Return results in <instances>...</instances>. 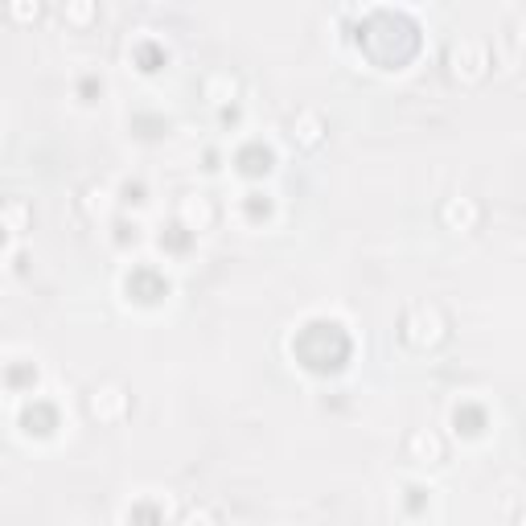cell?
Listing matches in <instances>:
<instances>
[{
    "label": "cell",
    "mask_w": 526,
    "mask_h": 526,
    "mask_svg": "<svg viewBox=\"0 0 526 526\" xmlns=\"http://www.w3.org/2000/svg\"><path fill=\"white\" fill-rule=\"evenodd\" d=\"M399 333H403V342L411 350H436L448 337V317L436 305H411Z\"/></svg>",
    "instance_id": "6da1fadb"
},
{
    "label": "cell",
    "mask_w": 526,
    "mask_h": 526,
    "mask_svg": "<svg viewBox=\"0 0 526 526\" xmlns=\"http://www.w3.org/2000/svg\"><path fill=\"white\" fill-rule=\"evenodd\" d=\"M444 62L457 83H481L485 74H490V50H485V42H477V37H453Z\"/></svg>",
    "instance_id": "7a4b0ae2"
},
{
    "label": "cell",
    "mask_w": 526,
    "mask_h": 526,
    "mask_svg": "<svg viewBox=\"0 0 526 526\" xmlns=\"http://www.w3.org/2000/svg\"><path fill=\"white\" fill-rule=\"evenodd\" d=\"M87 411H91V420H99V424H120L132 411V395L120 383H99L87 395Z\"/></svg>",
    "instance_id": "3957f363"
},
{
    "label": "cell",
    "mask_w": 526,
    "mask_h": 526,
    "mask_svg": "<svg viewBox=\"0 0 526 526\" xmlns=\"http://www.w3.org/2000/svg\"><path fill=\"white\" fill-rule=\"evenodd\" d=\"M440 222H444V231H453V235H469V231H477V227H481V206H477V198H465V194L444 198V206H440Z\"/></svg>",
    "instance_id": "277c9868"
},
{
    "label": "cell",
    "mask_w": 526,
    "mask_h": 526,
    "mask_svg": "<svg viewBox=\"0 0 526 526\" xmlns=\"http://www.w3.org/2000/svg\"><path fill=\"white\" fill-rule=\"evenodd\" d=\"M407 457L416 465H444L448 440L436 428H416V432H407Z\"/></svg>",
    "instance_id": "5b68a950"
},
{
    "label": "cell",
    "mask_w": 526,
    "mask_h": 526,
    "mask_svg": "<svg viewBox=\"0 0 526 526\" xmlns=\"http://www.w3.org/2000/svg\"><path fill=\"white\" fill-rule=\"evenodd\" d=\"M325 116L321 111H313V107H305V111H296V116L288 120V140L296 144V148H317L321 140H325Z\"/></svg>",
    "instance_id": "8992f818"
},
{
    "label": "cell",
    "mask_w": 526,
    "mask_h": 526,
    "mask_svg": "<svg viewBox=\"0 0 526 526\" xmlns=\"http://www.w3.org/2000/svg\"><path fill=\"white\" fill-rule=\"evenodd\" d=\"M177 218H181L190 231H210L214 218H218V206H214L206 194H185V198L177 202Z\"/></svg>",
    "instance_id": "52a82bcc"
},
{
    "label": "cell",
    "mask_w": 526,
    "mask_h": 526,
    "mask_svg": "<svg viewBox=\"0 0 526 526\" xmlns=\"http://www.w3.org/2000/svg\"><path fill=\"white\" fill-rule=\"evenodd\" d=\"M202 95H206L214 107H222V103H235V99H239V79H235L231 70H214V74H206Z\"/></svg>",
    "instance_id": "ba28073f"
},
{
    "label": "cell",
    "mask_w": 526,
    "mask_h": 526,
    "mask_svg": "<svg viewBox=\"0 0 526 526\" xmlns=\"http://www.w3.org/2000/svg\"><path fill=\"white\" fill-rule=\"evenodd\" d=\"M29 206L21 198H9L5 206H0V231H9V235H25L29 231Z\"/></svg>",
    "instance_id": "9c48e42d"
},
{
    "label": "cell",
    "mask_w": 526,
    "mask_h": 526,
    "mask_svg": "<svg viewBox=\"0 0 526 526\" xmlns=\"http://www.w3.org/2000/svg\"><path fill=\"white\" fill-rule=\"evenodd\" d=\"M62 21L74 25V29H87V25L99 21V5H95V0H66V5H62Z\"/></svg>",
    "instance_id": "30bf717a"
},
{
    "label": "cell",
    "mask_w": 526,
    "mask_h": 526,
    "mask_svg": "<svg viewBox=\"0 0 526 526\" xmlns=\"http://www.w3.org/2000/svg\"><path fill=\"white\" fill-rule=\"evenodd\" d=\"M83 210L95 222L111 214V190H107V185H87V190H83Z\"/></svg>",
    "instance_id": "8fae6325"
},
{
    "label": "cell",
    "mask_w": 526,
    "mask_h": 526,
    "mask_svg": "<svg viewBox=\"0 0 526 526\" xmlns=\"http://www.w3.org/2000/svg\"><path fill=\"white\" fill-rule=\"evenodd\" d=\"M42 13H46V5H42V0H13V5H9V17H13V21H21V25L37 21Z\"/></svg>",
    "instance_id": "7c38bea8"
},
{
    "label": "cell",
    "mask_w": 526,
    "mask_h": 526,
    "mask_svg": "<svg viewBox=\"0 0 526 526\" xmlns=\"http://www.w3.org/2000/svg\"><path fill=\"white\" fill-rule=\"evenodd\" d=\"M177 526H218V514H214L210 506H190V510L181 514Z\"/></svg>",
    "instance_id": "4fadbf2b"
}]
</instances>
